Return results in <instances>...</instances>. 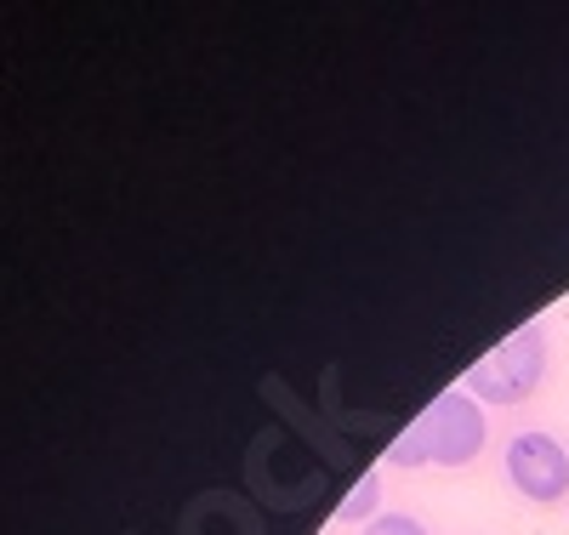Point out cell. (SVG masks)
I'll return each mask as SVG.
<instances>
[{"label": "cell", "instance_id": "obj_1", "mask_svg": "<svg viewBox=\"0 0 569 535\" xmlns=\"http://www.w3.org/2000/svg\"><path fill=\"white\" fill-rule=\"evenodd\" d=\"M479 450H485V405L467 387H450L399 433L388 462L393 467H467Z\"/></svg>", "mask_w": 569, "mask_h": 535}, {"label": "cell", "instance_id": "obj_2", "mask_svg": "<svg viewBox=\"0 0 569 535\" xmlns=\"http://www.w3.org/2000/svg\"><path fill=\"white\" fill-rule=\"evenodd\" d=\"M547 376V325H518L507 343L467 370V394L485 405H525Z\"/></svg>", "mask_w": 569, "mask_h": 535}, {"label": "cell", "instance_id": "obj_3", "mask_svg": "<svg viewBox=\"0 0 569 535\" xmlns=\"http://www.w3.org/2000/svg\"><path fill=\"white\" fill-rule=\"evenodd\" d=\"M507 478L525 502H558L569 491V450L552 439V433H518L507 445Z\"/></svg>", "mask_w": 569, "mask_h": 535}, {"label": "cell", "instance_id": "obj_4", "mask_svg": "<svg viewBox=\"0 0 569 535\" xmlns=\"http://www.w3.org/2000/svg\"><path fill=\"white\" fill-rule=\"evenodd\" d=\"M365 535H427L410 513H376L370 524H365Z\"/></svg>", "mask_w": 569, "mask_h": 535}, {"label": "cell", "instance_id": "obj_5", "mask_svg": "<svg viewBox=\"0 0 569 535\" xmlns=\"http://www.w3.org/2000/svg\"><path fill=\"white\" fill-rule=\"evenodd\" d=\"M376 491H382V478H365L359 491L348 496V507H342V513H348V518H365V513L376 507Z\"/></svg>", "mask_w": 569, "mask_h": 535}]
</instances>
